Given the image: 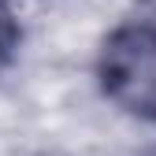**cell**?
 Returning a JSON list of instances; mask_svg holds the SVG:
<instances>
[{
    "label": "cell",
    "mask_w": 156,
    "mask_h": 156,
    "mask_svg": "<svg viewBox=\"0 0 156 156\" xmlns=\"http://www.w3.org/2000/svg\"><path fill=\"white\" fill-rule=\"evenodd\" d=\"M15 45H19V23H15L11 8L0 0V67L15 56Z\"/></svg>",
    "instance_id": "2"
},
{
    "label": "cell",
    "mask_w": 156,
    "mask_h": 156,
    "mask_svg": "<svg viewBox=\"0 0 156 156\" xmlns=\"http://www.w3.org/2000/svg\"><path fill=\"white\" fill-rule=\"evenodd\" d=\"M104 97L126 115L156 119V19L130 15L108 26L97 52Z\"/></svg>",
    "instance_id": "1"
}]
</instances>
